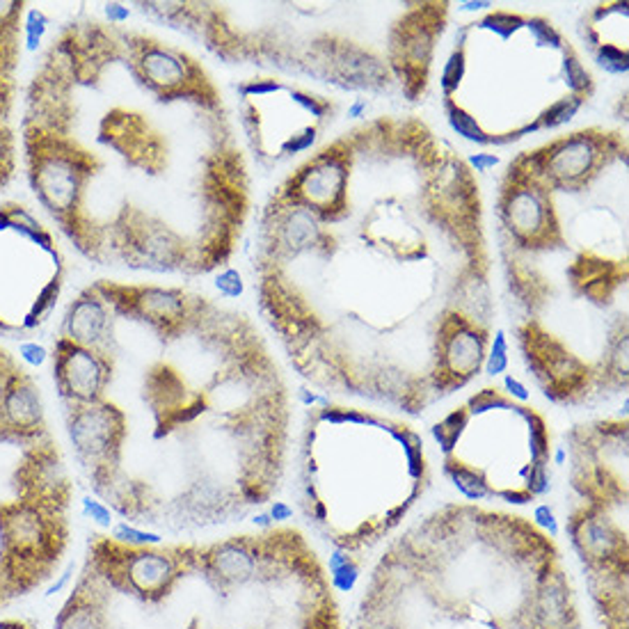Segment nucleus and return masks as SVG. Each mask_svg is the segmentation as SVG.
Returning <instances> with one entry per match:
<instances>
[{"mask_svg": "<svg viewBox=\"0 0 629 629\" xmlns=\"http://www.w3.org/2000/svg\"><path fill=\"white\" fill-rule=\"evenodd\" d=\"M428 485L424 437L408 421L327 399L309 408L298 449L300 506L334 547L382 540Z\"/></svg>", "mask_w": 629, "mask_h": 629, "instance_id": "0eeeda50", "label": "nucleus"}, {"mask_svg": "<svg viewBox=\"0 0 629 629\" xmlns=\"http://www.w3.org/2000/svg\"><path fill=\"white\" fill-rule=\"evenodd\" d=\"M627 133L593 124L515 154L497 181L511 334L557 405L627 391Z\"/></svg>", "mask_w": 629, "mask_h": 629, "instance_id": "20e7f679", "label": "nucleus"}, {"mask_svg": "<svg viewBox=\"0 0 629 629\" xmlns=\"http://www.w3.org/2000/svg\"><path fill=\"white\" fill-rule=\"evenodd\" d=\"M73 575H76V563H67V568H64L62 572H60L58 577H55L53 581L49 584V588H46V593L44 596L46 597H55V596H60L64 588H67L69 584H71V579H73Z\"/></svg>", "mask_w": 629, "mask_h": 629, "instance_id": "5701e85b", "label": "nucleus"}, {"mask_svg": "<svg viewBox=\"0 0 629 629\" xmlns=\"http://www.w3.org/2000/svg\"><path fill=\"white\" fill-rule=\"evenodd\" d=\"M146 19L186 34L220 62L357 97L424 101L439 42L449 30L446 0L390 3H131Z\"/></svg>", "mask_w": 629, "mask_h": 629, "instance_id": "39448f33", "label": "nucleus"}, {"mask_svg": "<svg viewBox=\"0 0 629 629\" xmlns=\"http://www.w3.org/2000/svg\"><path fill=\"white\" fill-rule=\"evenodd\" d=\"M60 337L101 348L128 387L124 446L101 494L131 522L204 527L270 503L282 483L293 400L261 327L183 284L97 279ZM108 385V387H110Z\"/></svg>", "mask_w": 629, "mask_h": 629, "instance_id": "7ed1b4c3", "label": "nucleus"}, {"mask_svg": "<svg viewBox=\"0 0 629 629\" xmlns=\"http://www.w3.org/2000/svg\"><path fill=\"white\" fill-rule=\"evenodd\" d=\"M67 515L44 503H0V575L10 596H23L58 570L67 547Z\"/></svg>", "mask_w": 629, "mask_h": 629, "instance_id": "9b49d317", "label": "nucleus"}, {"mask_svg": "<svg viewBox=\"0 0 629 629\" xmlns=\"http://www.w3.org/2000/svg\"><path fill=\"white\" fill-rule=\"evenodd\" d=\"M108 590L88 563L76 590L55 615L53 629H108Z\"/></svg>", "mask_w": 629, "mask_h": 629, "instance_id": "dca6fc26", "label": "nucleus"}, {"mask_svg": "<svg viewBox=\"0 0 629 629\" xmlns=\"http://www.w3.org/2000/svg\"><path fill=\"white\" fill-rule=\"evenodd\" d=\"M542 536L557 538L559 536V520L551 511L549 503H540V506L533 508V520H529Z\"/></svg>", "mask_w": 629, "mask_h": 629, "instance_id": "412c9836", "label": "nucleus"}, {"mask_svg": "<svg viewBox=\"0 0 629 629\" xmlns=\"http://www.w3.org/2000/svg\"><path fill=\"white\" fill-rule=\"evenodd\" d=\"M110 538H113L115 542H119V545H127V547H161V545H165V538H163V533L152 531V529H140V527H136V524L127 522V520L113 524V529H110Z\"/></svg>", "mask_w": 629, "mask_h": 629, "instance_id": "6ab92c4d", "label": "nucleus"}, {"mask_svg": "<svg viewBox=\"0 0 629 629\" xmlns=\"http://www.w3.org/2000/svg\"><path fill=\"white\" fill-rule=\"evenodd\" d=\"M442 472L465 502L529 506L551 488V430L545 417L490 385L430 428Z\"/></svg>", "mask_w": 629, "mask_h": 629, "instance_id": "6e6552de", "label": "nucleus"}, {"mask_svg": "<svg viewBox=\"0 0 629 629\" xmlns=\"http://www.w3.org/2000/svg\"><path fill=\"white\" fill-rule=\"evenodd\" d=\"M266 549L264 536H236L213 545H197V570L213 588L230 593L257 579Z\"/></svg>", "mask_w": 629, "mask_h": 629, "instance_id": "2eb2a0df", "label": "nucleus"}, {"mask_svg": "<svg viewBox=\"0 0 629 629\" xmlns=\"http://www.w3.org/2000/svg\"><path fill=\"white\" fill-rule=\"evenodd\" d=\"M234 92L249 163L266 174H284L316 152L342 115V101L330 92L275 73H254Z\"/></svg>", "mask_w": 629, "mask_h": 629, "instance_id": "1a4fd4ad", "label": "nucleus"}, {"mask_svg": "<svg viewBox=\"0 0 629 629\" xmlns=\"http://www.w3.org/2000/svg\"><path fill=\"white\" fill-rule=\"evenodd\" d=\"M252 288L309 385L424 415L476 380L493 348L494 254L476 172L415 113L342 128L270 188Z\"/></svg>", "mask_w": 629, "mask_h": 629, "instance_id": "f257e3e1", "label": "nucleus"}, {"mask_svg": "<svg viewBox=\"0 0 629 629\" xmlns=\"http://www.w3.org/2000/svg\"><path fill=\"white\" fill-rule=\"evenodd\" d=\"M64 426L76 463L88 474L94 493L101 497L119 472L124 446L122 412L110 399L85 405H64Z\"/></svg>", "mask_w": 629, "mask_h": 629, "instance_id": "ddd939ff", "label": "nucleus"}, {"mask_svg": "<svg viewBox=\"0 0 629 629\" xmlns=\"http://www.w3.org/2000/svg\"><path fill=\"white\" fill-rule=\"evenodd\" d=\"M268 512H270V517H273L275 527H277V524L288 522V520L293 517V508L288 506L286 502H270Z\"/></svg>", "mask_w": 629, "mask_h": 629, "instance_id": "b1692460", "label": "nucleus"}, {"mask_svg": "<svg viewBox=\"0 0 629 629\" xmlns=\"http://www.w3.org/2000/svg\"><path fill=\"white\" fill-rule=\"evenodd\" d=\"M51 371L55 391L64 405L97 403L106 396L113 361L101 348H88L55 334L51 346Z\"/></svg>", "mask_w": 629, "mask_h": 629, "instance_id": "4468645a", "label": "nucleus"}, {"mask_svg": "<svg viewBox=\"0 0 629 629\" xmlns=\"http://www.w3.org/2000/svg\"><path fill=\"white\" fill-rule=\"evenodd\" d=\"M127 16L110 3L51 37L21 99L19 161L44 218L85 261L206 277L243 243L252 163L200 55Z\"/></svg>", "mask_w": 629, "mask_h": 629, "instance_id": "f03ea898", "label": "nucleus"}, {"mask_svg": "<svg viewBox=\"0 0 629 629\" xmlns=\"http://www.w3.org/2000/svg\"><path fill=\"white\" fill-rule=\"evenodd\" d=\"M0 629H33V624L25 623V620L10 618V620H0Z\"/></svg>", "mask_w": 629, "mask_h": 629, "instance_id": "393cba45", "label": "nucleus"}, {"mask_svg": "<svg viewBox=\"0 0 629 629\" xmlns=\"http://www.w3.org/2000/svg\"><path fill=\"white\" fill-rule=\"evenodd\" d=\"M19 360L25 361L28 366H44L46 360H51V351H46L44 346H40L37 342H21L19 343Z\"/></svg>", "mask_w": 629, "mask_h": 629, "instance_id": "4be33fe9", "label": "nucleus"}, {"mask_svg": "<svg viewBox=\"0 0 629 629\" xmlns=\"http://www.w3.org/2000/svg\"><path fill=\"white\" fill-rule=\"evenodd\" d=\"M16 103L0 92V191L12 183L19 170V133L14 127Z\"/></svg>", "mask_w": 629, "mask_h": 629, "instance_id": "f3484780", "label": "nucleus"}, {"mask_svg": "<svg viewBox=\"0 0 629 629\" xmlns=\"http://www.w3.org/2000/svg\"><path fill=\"white\" fill-rule=\"evenodd\" d=\"M437 85L451 131L478 146L563 128L597 94L596 76L557 21L497 5L454 30Z\"/></svg>", "mask_w": 629, "mask_h": 629, "instance_id": "423d86ee", "label": "nucleus"}, {"mask_svg": "<svg viewBox=\"0 0 629 629\" xmlns=\"http://www.w3.org/2000/svg\"><path fill=\"white\" fill-rule=\"evenodd\" d=\"M327 575H330V586L334 593L351 596L361 579V566L351 551L332 547L330 559H327Z\"/></svg>", "mask_w": 629, "mask_h": 629, "instance_id": "a211bd4d", "label": "nucleus"}, {"mask_svg": "<svg viewBox=\"0 0 629 629\" xmlns=\"http://www.w3.org/2000/svg\"><path fill=\"white\" fill-rule=\"evenodd\" d=\"M60 239L28 204L0 202V337L30 342L55 314L69 275Z\"/></svg>", "mask_w": 629, "mask_h": 629, "instance_id": "9d476101", "label": "nucleus"}, {"mask_svg": "<svg viewBox=\"0 0 629 629\" xmlns=\"http://www.w3.org/2000/svg\"><path fill=\"white\" fill-rule=\"evenodd\" d=\"M88 563L110 590L156 605L197 570V545L127 547L110 536H97Z\"/></svg>", "mask_w": 629, "mask_h": 629, "instance_id": "f8f14e48", "label": "nucleus"}, {"mask_svg": "<svg viewBox=\"0 0 629 629\" xmlns=\"http://www.w3.org/2000/svg\"><path fill=\"white\" fill-rule=\"evenodd\" d=\"M83 512H85V517H89L97 527H101V529H113V524H115V520H113V508L108 506L106 502H99V499H94V497H85L83 499Z\"/></svg>", "mask_w": 629, "mask_h": 629, "instance_id": "aec40b11", "label": "nucleus"}]
</instances>
